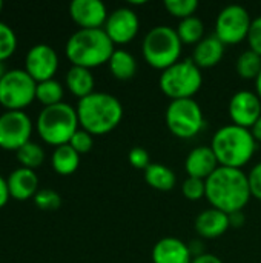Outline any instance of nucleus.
Returning a JSON list of instances; mask_svg holds the SVG:
<instances>
[{"mask_svg": "<svg viewBox=\"0 0 261 263\" xmlns=\"http://www.w3.org/2000/svg\"><path fill=\"white\" fill-rule=\"evenodd\" d=\"M251 197L248 174L243 170L218 166L206 179V199L211 208L232 214L243 211Z\"/></svg>", "mask_w": 261, "mask_h": 263, "instance_id": "obj_1", "label": "nucleus"}, {"mask_svg": "<svg viewBox=\"0 0 261 263\" xmlns=\"http://www.w3.org/2000/svg\"><path fill=\"white\" fill-rule=\"evenodd\" d=\"M80 126L92 136H103L115 129L123 119L122 102L109 92H92L77 103Z\"/></svg>", "mask_w": 261, "mask_h": 263, "instance_id": "obj_2", "label": "nucleus"}, {"mask_svg": "<svg viewBox=\"0 0 261 263\" xmlns=\"http://www.w3.org/2000/svg\"><path fill=\"white\" fill-rule=\"evenodd\" d=\"M257 143L251 129L231 123L214 133L211 148L220 166L242 170L254 157Z\"/></svg>", "mask_w": 261, "mask_h": 263, "instance_id": "obj_3", "label": "nucleus"}, {"mask_svg": "<svg viewBox=\"0 0 261 263\" xmlns=\"http://www.w3.org/2000/svg\"><path fill=\"white\" fill-rule=\"evenodd\" d=\"M66 57L74 66L95 68L109 62L115 48L103 28L78 29L66 42Z\"/></svg>", "mask_w": 261, "mask_h": 263, "instance_id": "obj_4", "label": "nucleus"}, {"mask_svg": "<svg viewBox=\"0 0 261 263\" xmlns=\"http://www.w3.org/2000/svg\"><path fill=\"white\" fill-rule=\"evenodd\" d=\"M182 46L183 43L177 34V29L168 25H158L149 29L143 37L142 52L149 66L165 71L180 62Z\"/></svg>", "mask_w": 261, "mask_h": 263, "instance_id": "obj_5", "label": "nucleus"}, {"mask_svg": "<svg viewBox=\"0 0 261 263\" xmlns=\"http://www.w3.org/2000/svg\"><path fill=\"white\" fill-rule=\"evenodd\" d=\"M77 109L66 102L45 106L37 117V131L40 137L54 146L69 143L78 129Z\"/></svg>", "mask_w": 261, "mask_h": 263, "instance_id": "obj_6", "label": "nucleus"}, {"mask_svg": "<svg viewBox=\"0 0 261 263\" xmlns=\"http://www.w3.org/2000/svg\"><path fill=\"white\" fill-rule=\"evenodd\" d=\"M160 89L171 100L192 99L203 85L202 69L192 62V59H185L162 71L158 80Z\"/></svg>", "mask_w": 261, "mask_h": 263, "instance_id": "obj_7", "label": "nucleus"}, {"mask_svg": "<svg viewBox=\"0 0 261 263\" xmlns=\"http://www.w3.org/2000/svg\"><path fill=\"white\" fill-rule=\"evenodd\" d=\"M165 120L168 129L178 139H192L205 128L202 106L194 99L171 100L165 112Z\"/></svg>", "mask_w": 261, "mask_h": 263, "instance_id": "obj_8", "label": "nucleus"}, {"mask_svg": "<svg viewBox=\"0 0 261 263\" xmlns=\"http://www.w3.org/2000/svg\"><path fill=\"white\" fill-rule=\"evenodd\" d=\"M37 82L25 69H8L0 80V103L8 109H22L35 99Z\"/></svg>", "mask_w": 261, "mask_h": 263, "instance_id": "obj_9", "label": "nucleus"}, {"mask_svg": "<svg viewBox=\"0 0 261 263\" xmlns=\"http://www.w3.org/2000/svg\"><path fill=\"white\" fill-rule=\"evenodd\" d=\"M252 18L248 9L242 5H228L225 6L215 20V35L226 45H237L248 39Z\"/></svg>", "mask_w": 261, "mask_h": 263, "instance_id": "obj_10", "label": "nucleus"}, {"mask_svg": "<svg viewBox=\"0 0 261 263\" xmlns=\"http://www.w3.org/2000/svg\"><path fill=\"white\" fill-rule=\"evenodd\" d=\"M32 122L29 116L20 109H9L0 116V146L17 151L29 142Z\"/></svg>", "mask_w": 261, "mask_h": 263, "instance_id": "obj_11", "label": "nucleus"}, {"mask_svg": "<svg viewBox=\"0 0 261 263\" xmlns=\"http://www.w3.org/2000/svg\"><path fill=\"white\" fill-rule=\"evenodd\" d=\"M103 29L114 45H126L137 37L140 29V18L134 9L122 6L108 15Z\"/></svg>", "mask_w": 261, "mask_h": 263, "instance_id": "obj_12", "label": "nucleus"}, {"mask_svg": "<svg viewBox=\"0 0 261 263\" xmlns=\"http://www.w3.org/2000/svg\"><path fill=\"white\" fill-rule=\"evenodd\" d=\"M58 68V55L55 49L46 43L31 46L25 57V71L38 83L54 79Z\"/></svg>", "mask_w": 261, "mask_h": 263, "instance_id": "obj_13", "label": "nucleus"}, {"mask_svg": "<svg viewBox=\"0 0 261 263\" xmlns=\"http://www.w3.org/2000/svg\"><path fill=\"white\" fill-rule=\"evenodd\" d=\"M228 111L234 125L251 129L261 117V99L257 92L238 91L231 97Z\"/></svg>", "mask_w": 261, "mask_h": 263, "instance_id": "obj_14", "label": "nucleus"}, {"mask_svg": "<svg viewBox=\"0 0 261 263\" xmlns=\"http://www.w3.org/2000/svg\"><path fill=\"white\" fill-rule=\"evenodd\" d=\"M69 14L80 29H98L105 26L109 15L102 0H72Z\"/></svg>", "mask_w": 261, "mask_h": 263, "instance_id": "obj_15", "label": "nucleus"}, {"mask_svg": "<svg viewBox=\"0 0 261 263\" xmlns=\"http://www.w3.org/2000/svg\"><path fill=\"white\" fill-rule=\"evenodd\" d=\"M218 166L220 165L212 148L206 145L194 148L185 160V170L188 173V177H195L202 180H206L208 177H211V174Z\"/></svg>", "mask_w": 261, "mask_h": 263, "instance_id": "obj_16", "label": "nucleus"}, {"mask_svg": "<svg viewBox=\"0 0 261 263\" xmlns=\"http://www.w3.org/2000/svg\"><path fill=\"white\" fill-rule=\"evenodd\" d=\"M154 263H191L192 254L189 247L175 237H163L152 248Z\"/></svg>", "mask_w": 261, "mask_h": 263, "instance_id": "obj_17", "label": "nucleus"}, {"mask_svg": "<svg viewBox=\"0 0 261 263\" xmlns=\"http://www.w3.org/2000/svg\"><path fill=\"white\" fill-rule=\"evenodd\" d=\"M229 228V216L215 208L202 211L195 219V231L200 237L205 239H217L223 236Z\"/></svg>", "mask_w": 261, "mask_h": 263, "instance_id": "obj_18", "label": "nucleus"}, {"mask_svg": "<svg viewBox=\"0 0 261 263\" xmlns=\"http://www.w3.org/2000/svg\"><path fill=\"white\" fill-rule=\"evenodd\" d=\"M9 196L15 200H28L38 191V177L34 170L20 166L14 170L8 177Z\"/></svg>", "mask_w": 261, "mask_h": 263, "instance_id": "obj_19", "label": "nucleus"}, {"mask_svg": "<svg viewBox=\"0 0 261 263\" xmlns=\"http://www.w3.org/2000/svg\"><path fill=\"white\" fill-rule=\"evenodd\" d=\"M225 55V45L217 39L215 34L206 35L200 40L192 51V62L202 68H212L220 63Z\"/></svg>", "mask_w": 261, "mask_h": 263, "instance_id": "obj_20", "label": "nucleus"}, {"mask_svg": "<svg viewBox=\"0 0 261 263\" xmlns=\"http://www.w3.org/2000/svg\"><path fill=\"white\" fill-rule=\"evenodd\" d=\"M94 76L91 72V69L88 68H82V66H71L66 72V86L69 88V91L80 99L89 96L94 92Z\"/></svg>", "mask_w": 261, "mask_h": 263, "instance_id": "obj_21", "label": "nucleus"}, {"mask_svg": "<svg viewBox=\"0 0 261 263\" xmlns=\"http://www.w3.org/2000/svg\"><path fill=\"white\" fill-rule=\"evenodd\" d=\"M51 165L55 173L62 176H69L77 171L80 165V154L69 143L55 146L51 156Z\"/></svg>", "mask_w": 261, "mask_h": 263, "instance_id": "obj_22", "label": "nucleus"}, {"mask_svg": "<svg viewBox=\"0 0 261 263\" xmlns=\"http://www.w3.org/2000/svg\"><path fill=\"white\" fill-rule=\"evenodd\" d=\"M143 174L145 182L157 191H171L177 182L174 171L162 163H151Z\"/></svg>", "mask_w": 261, "mask_h": 263, "instance_id": "obj_23", "label": "nucleus"}, {"mask_svg": "<svg viewBox=\"0 0 261 263\" xmlns=\"http://www.w3.org/2000/svg\"><path fill=\"white\" fill-rule=\"evenodd\" d=\"M108 66L111 74L118 80H129L137 72L135 57L125 49H115L108 62Z\"/></svg>", "mask_w": 261, "mask_h": 263, "instance_id": "obj_24", "label": "nucleus"}, {"mask_svg": "<svg viewBox=\"0 0 261 263\" xmlns=\"http://www.w3.org/2000/svg\"><path fill=\"white\" fill-rule=\"evenodd\" d=\"M177 34L183 45H197L200 40L205 39L203 20L195 15L180 20L177 26Z\"/></svg>", "mask_w": 261, "mask_h": 263, "instance_id": "obj_25", "label": "nucleus"}, {"mask_svg": "<svg viewBox=\"0 0 261 263\" xmlns=\"http://www.w3.org/2000/svg\"><path fill=\"white\" fill-rule=\"evenodd\" d=\"M237 74L245 80H257L261 71V55L248 49L243 51L235 62Z\"/></svg>", "mask_w": 261, "mask_h": 263, "instance_id": "obj_26", "label": "nucleus"}, {"mask_svg": "<svg viewBox=\"0 0 261 263\" xmlns=\"http://www.w3.org/2000/svg\"><path fill=\"white\" fill-rule=\"evenodd\" d=\"M35 99L43 103L45 106H51V105H57L60 102H63V86L58 80L55 79H49V80H43L37 83V89H35Z\"/></svg>", "mask_w": 261, "mask_h": 263, "instance_id": "obj_27", "label": "nucleus"}, {"mask_svg": "<svg viewBox=\"0 0 261 263\" xmlns=\"http://www.w3.org/2000/svg\"><path fill=\"white\" fill-rule=\"evenodd\" d=\"M17 160L22 163V166L34 170L37 166H40L45 160V151L43 148L37 143V142H26L25 145H22L17 151Z\"/></svg>", "mask_w": 261, "mask_h": 263, "instance_id": "obj_28", "label": "nucleus"}, {"mask_svg": "<svg viewBox=\"0 0 261 263\" xmlns=\"http://www.w3.org/2000/svg\"><path fill=\"white\" fill-rule=\"evenodd\" d=\"M165 8L171 15L183 20L195 14L198 8V2L197 0H166Z\"/></svg>", "mask_w": 261, "mask_h": 263, "instance_id": "obj_29", "label": "nucleus"}, {"mask_svg": "<svg viewBox=\"0 0 261 263\" xmlns=\"http://www.w3.org/2000/svg\"><path fill=\"white\" fill-rule=\"evenodd\" d=\"M34 202L43 211H55L62 205V197L57 191H54L51 188H43L35 193Z\"/></svg>", "mask_w": 261, "mask_h": 263, "instance_id": "obj_30", "label": "nucleus"}, {"mask_svg": "<svg viewBox=\"0 0 261 263\" xmlns=\"http://www.w3.org/2000/svg\"><path fill=\"white\" fill-rule=\"evenodd\" d=\"M17 46V37L12 28L0 22V62L8 59Z\"/></svg>", "mask_w": 261, "mask_h": 263, "instance_id": "obj_31", "label": "nucleus"}, {"mask_svg": "<svg viewBox=\"0 0 261 263\" xmlns=\"http://www.w3.org/2000/svg\"><path fill=\"white\" fill-rule=\"evenodd\" d=\"M182 193L188 200H200L206 197V180L195 179V177H188L182 183Z\"/></svg>", "mask_w": 261, "mask_h": 263, "instance_id": "obj_32", "label": "nucleus"}, {"mask_svg": "<svg viewBox=\"0 0 261 263\" xmlns=\"http://www.w3.org/2000/svg\"><path fill=\"white\" fill-rule=\"evenodd\" d=\"M69 145L78 153V154H86L92 149L94 146V137L92 134H89L88 131H85L83 128L77 129L75 134L71 137Z\"/></svg>", "mask_w": 261, "mask_h": 263, "instance_id": "obj_33", "label": "nucleus"}, {"mask_svg": "<svg viewBox=\"0 0 261 263\" xmlns=\"http://www.w3.org/2000/svg\"><path fill=\"white\" fill-rule=\"evenodd\" d=\"M129 163L135 168V170H146L149 165H151V156L149 153L142 148V146H134L131 151H129Z\"/></svg>", "mask_w": 261, "mask_h": 263, "instance_id": "obj_34", "label": "nucleus"}, {"mask_svg": "<svg viewBox=\"0 0 261 263\" xmlns=\"http://www.w3.org/2000/svg\"><path fill=\"white\" fill-rule=\"evenodd\" d=\"M248 43H249V49L257 52L261 55V15L252 18L251 28H249V34H248Z\"/></svg>", "mask_w": 261, "mask_h": 263, "instance_id": "obj_35", "label": "nucleus"}, {"mask_svg": "<svg viewBox=\"0 0 261 263\" xmlns=\"http://www.w3.org/2000/svg\"><path fill=\"white\" fill-rule=\"evenodd\" d=\"M251 196L261 200V162H258L249 173H248Z\"/></svg>", "mask_w": 261, "mask_h": 263, "instance_id": "obj_36", "label": "nucleus"}, {"mask_svg": "<svg viewBox=\"0 0 261 263\" xmlns=\"http://www.w3.org/2000/svg\"><path fill=\"white\" fill-rule=\"evenodd\" d=\"M228 216H229V225L232 228H242L245 225L246 217H245V213L243 211H235V213L228 214Z\"/></svg>", "mask_w": 261, "mask_h": 263, "instance_id": "obj_37", "label": "nucleus"}, {"mask_svg": "<svg viewBox=\"0 0 261 263\" xmlns=\"http://www.w3.org/2000/svg\"><path fill=\"white\" fill-rule=\"evenodd\" d=\"M191 263H223L220 257H217L215 254H209V253H205L202 256H197L192 259Z\"/></svg>", "mask_w": 261, "mask_h": 263, "instance_id": "obj_38", "label": "nucleus"}, {"mask_svg": "<svg viewBox=\"0 0 261 263\" xmlns=\"http://www.w3.org/2000/svg\"><path fill=\"white\" fill-rule=\"evenodd\" d=\"M9 190H8V180L0 176V208L8 202L9 199Z\"/></svg>", "mask_w": 261, "mask_h": 263, "instance_id": "obj_39", "label": "nucleus"}, {"mask_svg": "<svg viewBox=\"0 0 261 263\" xmlns=\"http://www.w3.org/2000/svg\"><path fill=\"white\" fill-rule=\"evenodd\" d=\"M251 133H252V136L255 137L257 142H261V117L255 122V125L251 128Z\"/></svg>", "mask_w": 261, "mask_h": 263, "instance_id": "obj_40", "label": "nucleus"}, {"mask_svg": "<svg viewBox=\"0 0 261 263\" xmlns=\"http://www.w3.org/2000/svg\"><path fill=\"white\" fill-rule=\"evenodd\" d=\"M255 92L261 99V71L260 74H258V77H257V80H255Z\"/></svg>", "mask_w": 261, "mask_h": 263, "instance_id": "obj_41", "label": "nucleus"}, {"mask_svg": "<svg viewBox=\"0 0 261 263\" xmlns=\"http://www.w3.org/2000/svg\"><path fill=\"white\" fill-rule=\"evenodd\" d=\"M6 74V69H5V66H3V63L0 62V80H2V77Z\"/></svg>", "mask_w": 261, "mask_h": 263, "instance_id": "obj_42", "label": "nucleus"}, {"mask_svg": "<svg viewBox=\"0 0 261 263\" xmlns=\"http://www.w3.org/2000/svg\"><path fill=\"white\" fill-rule=\"evenodd\" d=\"M2 8H3V2L0 0V11H2Z\"/></svg>", "mask_w": 261, "mask_h": 263, "instance_id": "obj_43", "label": "nucleus"}]
</instances>
